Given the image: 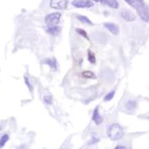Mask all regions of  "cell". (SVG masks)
<instances>
[{"mask_svg": "<svg viewBox=\"0 0 149 149\" xmlns=\"http://www.w3.org/2000/svg\"><path fill=\"white\" fill-rule=\"evenodd\" d=\"M8 139H9V136L7 135V134H4V135L1 137V139H0V147H3V146L6 144Z\"/></svg>", "mask_w": 149, "mask_h": 149, "instance_id": "16", "label": "cell"}, {"mask_svg": "<svg viewBox=\"0 0 149 149\" xmlns=\"http://www.w3.org/2000/svg\"><path fill=\"white\" fill-rule=\"evenodd\" d=\"M77 19L78 20H80L81 22H83V23H86V24H88V25H92V21L90 20L88 18H86V17H85V16H77Z\"/></svg>", "mask_w": 149, "mask_h": 149, "instance_id": "13", "label": "cell"}, {"mask_svg": "<svg viewBox=\"0 0 149 149\" xmlns=\"http://www.w3.org/2000/svg\"><path fill=\"white\" fill-rule=\"evenodd\" d=\"M47 32L50 33L51 35L53 36H57L60 34V32H61V28L58 27L57 25H54V26H48L47 28Z\"/></svg>", "mask_w": 149, "mask_h": 149, "instance_id": "8", "label": "cell"}, {"mask_svg": "<svg viewBox=\"0 0 149 149\" xmlns=\"http://www.w3.org/2000/svg\"><path fill=\"white\" fill-rule=\"evenodd\" d=\"M125 107H126V109H134L136 107V102H134V100H129V102H126Z\"/></svg>", "mask_w": 149, "mask_h": 149, "instance_id": "15", "label": "cell"}, {"mask_svg": "<svg viewBox=\"0 0 149 149\" xmlns=\"http://www.w3.org/2000/svg\"><path fill=\"white\" fill-rule=\"evenodd\" d=\"M0 130H1V127H0Z\"/></svg>", "mask_w": 149, "mask_h": 149, "instance_id": "24", "label": "cell"}, {"mask_svg": "<svg viewBox=\"0 0 149 149\" xmlns=\"http://www.w3.org/2000/svg\"><path fill=\"white\" fill-rule=\"evenodd\" d=\"M93 1H95V2H102L103 0H93Z\"/></svg>", "mask_w": 149, "mask_h": 149, "instance_id": "23", "label": "cell"}, {"mask_svg": "<svg viewBox=\"0 0 149 149\" xmlns=\"http://www.w3.org/2000/svg\"><path fill=\"white\" fill-rule=\"evenodd\" d=\"M126 146H123V145H117L116 146V149H125Z\"/></svg>", "mask_w": 149, "mask_h": 149, "instance_id": "22", "label": "cell"}, {"mask_svg": "<svg viewBox=\"0 0 149 149\" xmlns=\"http://www.w3.org/2000/svg\"><path fill=\"white\" fill-rule=\"evenodd\" d=\"M50 6L54 9H66L68 6V0H51Z\"/></svg>", "mask_w": 149, "mask_h": 149, "instance_id": "4", "label": "cell"}, {"mask_svg": "<svg viewBox=\"0 0 149 149\" xmlns=\"http://www.w3.org/2000/svg\"><path fill=\"white\" fill-rule=\"evenodd\" d=\"M72 5L77 8H91L93 6V3L91 0H74Z\"/></svg>", "mask_w": 149, "mask_h": 149, "instance_id": "3", "label": "cell"}, {"mask_svg": "<svg viewBox=\"0 0 149 149\" xmlns=\"http://www.w3.org/2000/svg\"><path fill=\"white\" fill-rule=\"evenodd\" d=\"M139 17L145 22H149V6L142 5L137 9Z\"/></svg>", "mask_w": 149, "mask_h": 149, "instance_id": "5", "label": "cell"}, {"mask_svg": "<svg viewBox=\"0 0 149 149\" xmlns=\"http://www.w3.org/2000/svg\"><path fill=\"white\" fill-rule=\"evenodd\" d=\"M105 28L109 31L110 33H112L113 35H117L119 33V28L117 25H115L114 23H104L103 24Z\"/></svg>", "mask_w": 149, "mask_h": 149, "instance_id": "6", "label": "cell"}, {"mask_svg": "<svg viewBox=\"0 0 149 149\" xmlns=\"http://www.w3.org/2000/svg\"><path fill=\"white\" fill-rule=\"evenodd\" d=\"M77 32L79 33V34H81V36H84V37L86 38V40H88V34L85 32V31H83V30H81V29H77Z\"/></svg>", "mask_w": 149, "mask_h": 149, "instance_id": "19", "label": "cell"}, {"mask_svg": "<svg viewBox=\"0 0 149 149\" xmlns=\"http://www.w3.org/2000/svg\"><path fill=\"white\" fill-rule=\"evenodd\" d=\"M81 76H83L84 78H86V79H95V74L92 73V72H90V71L83 72V74H81Z\"/></svg>", "mask_w": 149, "mask_h": 149, "instance_id": "14", "label": "cell"}, {"mask_svg": "<svg viewBox=\"0 0 149 149\" xmlns=\"http://www.w3.org/2000/svg\"><path fill=\"white\" fill-rule=\"evenodd\" d=\"M114 93H115V91H111V92H109V93H107V95L104 97L105 102H109V100H111L112 97H114Z\"/></svg>", "mask_w": 149, "mask_h": 149, "instance_id": "17", "label": "cell"}, {"mask_svg": "<svg viewBox=\"0 0 149 149\" xmlns=\"http://www.w3.org/2000/svg\"><path fill=\"white\" fill-rule=\"evenodd\" d=\"M88 61H90L91 63H92V64H95V54H93V52L88 51Z\"/></svg>", "mask_w": 149, "mask_h": 149, "instance_id": "18", "label": "cell"}, {"mask_svg": "<svg viewBox=\"0 0 149 149\" xmlns=\"http://www.w3.org/2000/svg\"><path fill=\"white\" fill-rule=\"evenodd\" d=\"M25 83H26V85L28 86V88H29V90L32 92L33 91V86L30 85V83H29V81H28V79H27V77H25Z\"/></svg>", "mask_w": 149, "mask_h": 149, "instance_id": "21", "label": "cell"}, {"mask_svg": "<svg viewBox=\"0 0 149 149\" xmlns=\"http://www.w3.org/2000/svg\"><path fill=\"white\" fill-rule=\"evenodd\" d=\"M93 120L97 124H100L102 122V117L100 116V112H98V107H95V111H93Z\"/></svg>", "mask_w": 149, "mask_h": 149, "instance_id": "9", "label": "cell"}, {"mask_svg": "<svg viewBox=\"0 0 149 149\" xmlns=\"http://www.w3.org/2000/svg\"><path fill=\"white\" fill-rule=\"evenodd\" d=\"M121 17L124 19L125 21H128V22H130V21H133L134 19H135V15H134L133 13H131L130 11H127V10H124L122 11L120 13Z\"/></svg>", "mask_w": 149, "mask_h": 149, "instance_id": "7", "label": "cell"}, {"mask_svg": "<svg viewBox=\"0 0 149 149\" xmlns=\"http://www.w3.org/2000/svg\"><path fill=\"white\" fill-rule=\"evenodd\" d=\"M102 3L111 7V8H114V9L118 8V1H117V0H103Z\"/></svg>", "mask_w": 149, "mask_h": 149, "instance_id": "11", "label": "cell"}, {"mask_svg": "<svg viewBox=\"0 0 149 149\" xmlns=\"http://www.w3.org/2000/svg\"><path fill=\"white\" fill-rule=\"evenodd\" d=\"M45 64L49 65L50 67L53 69V70H57V61L55 59H48V60H45L44 61Z\"/></svg>", "mask_w": 149, "mask_h": 149, "instance_id": "12", "label": "cell"}, {"mask_svg": "<svg viewBox=\"0 0 149 149\" xmlns=\"http://www.w3.org/2000/svg\"><path fill=\"white\" fill-rule=\"evenodd\" d=\"M60 19H61V13H57L56 12V13L47 15L46 18H45V22H46L48 26H54L59 23Z\"/></svg>", "mask_w": 149, "mask_h": 149, "instance_id": "2", "label": "cell"}, {"mask_svg": "<svg viewBox=\"0 0 149 149\" xmlns=\"http://www.w3.org/2000/svg\"><path fill=\"white\" fill-rule=\"evenodd\" d=\"M107 135L111 140H119L124 135V132L122 127L119 124H111L107 130Z\"/></svg>", "mask_w": 149, "mask_h": 149, "instance_id": "1", "label": "cell"}, {"mask_svg": "<svg viewBox=\"0 0 149 149\" xmlns=\"http://www.w3.org/2000/svg\"><path fill=\"white\" fill-rule=\"evenodd\" d=\"M44 100L46 103H52V97H50V95H46V97H44Z\"/></svg>", "mask_w": 149, "mask_h": 149, "instance_id": "20", "label": "cell"}, {"mask_svg": "<svg viewBox=\"0 0 149 149\" xmlns=\"http://www.w3.org/2000/svg\"><path fill=\"white\" fill-rule=\"evenodd\" d=\"M125 1L129 4V5H131L133 8H135V9H138L139 7L144 5L143 0H125Z\"/></svg>", "mask_w": 149, "mask_h": 149, "instance_id": "10", "label": "cell"}]
</instances>
